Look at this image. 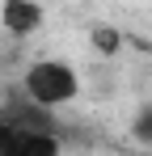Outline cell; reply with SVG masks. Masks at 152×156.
I'll list each match as a JSON object with an SVG mask.
<instances>
[{
  "label": "cell",
  "mask_w": 152,
  "mask_h": 156,
  "mask_svg": "<svg viewBox=\"0 0 152 156\" xmlns=\"http://www.w3.org/2000/svg\"><path fill=\"white\" fill-rule=\"evenodd\" d=\"M21 89L34 97V101L42 105H63L76 97V89H80V80H76V72L68 68V63H59V59H38V63H30V72H25Z\"/></svg>",
  "instance_id": "obj_1"
},
{
  "label": "cell",
  "mask_w": 152,
  "mask_h": 156,
  "mask_svg": "<svg viewBox=\"0 0 152 156\" xmlns=\"http://www.w3.org/2000/svg\"><path fill=\"white\" fill-rule=\"evenodd\" d=\"M59 139L42 127H17L0 118V156H55Z\"/></svg>",
  "instance_id": "obj_2"
},
{
  "label": "cell",
  "mask_w": 152,
  "mask_h": 156,
  "mask_svg": "<svg viewBox=\"0 0 152 156\" xmlns=\"http://www.w3.org/2000/svg\"><path fill=\"white\" fill-rule=\"evenodd\" d=\"M0 21H4L9 34L30 38L34 30L42 26V4H38V0H4V4H0Z\"/></svg>",
  "instance_id": "obj_3"
},
{
  "label": "cell",
  "mask_w": 152,
  "mask_h": 156,
  "mask_svg": "<svg viewBox=\"0 0 152 156\" xmlns=\"http://www.w3.org/2000/svg\"><path fill=\"white\" fill-rule=\"evenodd\" d=\"M0 118H9V122H17V127H42V131H51V105H42V101H34L30 93H21V97H9V101L0 105Z\"/></svg>",
  "instance_id": "obj_4"
},
{
  "label": "cell",
  "mask_w": 152,
  "mask_h": 156,
  "mask_svg": "<svg viewBox=\"0 0 152 156\" xmlns=\"http://www.w3.org/2000/svg\"><path fill=\"white\" fill-rule=\"evenodd\" d=\"M118 47H123L118 30H110V26H97V30H93V51H97V55H114Z\"/></svg>",
  "instance_id": "obj_5"
},
{
  "label": "cell",
  "mask_w": 152,
  "mask_h": 156,
  "mask_svg": "<svg viewBox=\"0 0 152 156\" xmlns=\"http://www.w3.org/2000/svg\"><path fill=\"white\" fill-rule=\"evenodd\" d=\"M135 139H144V144H152V105H144L139 114H135Z\"/></svg>",
  "instance_id": "obj_6"
}]
</instances>
